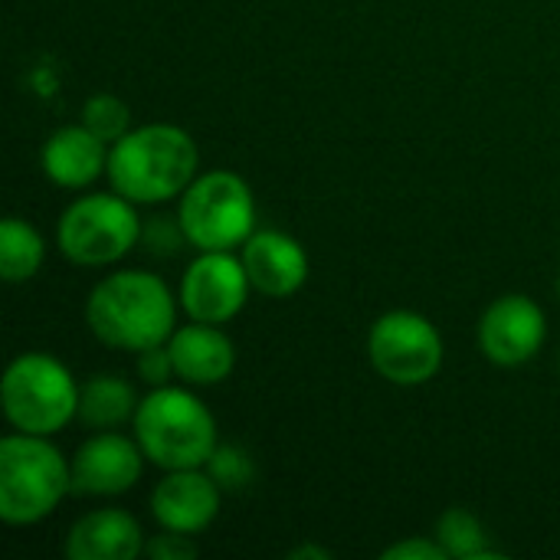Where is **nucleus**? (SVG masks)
Returning <instances> with one entry per match:
<instances>
[{
	"mask_svg": "<svg viewBox=\"0 0 560 560\" xmlns=\"http://www.w3.org/2000/svg\"><path fill=\"white\" fill-rule=\"evenodd\" d=\"M85 322L102 345L138 354L151 345H164L174 335L177 302L154 272L121 269L92 289L85 302Z\"/></svg>",
	"mask_w": 560,
	"mask_h": 560,
	"instance_id": "nucleus-1",
	"label": "nucleus"
},
{
	"mask_svg": "<svg viewBox=\"0 0 560 560\" xmlns=\"http://www.w3.org/2000/svg\"><path fill=\"white\" fill-rule=\"evenodd\" d=\"M108 184L131 203H164L197 174V144L177 125H144L108 151Z\"/></svg>",
	"mask_w": 560,
	"mask_h": 560,
	"instance_id": "nucleus-2",
	"label": "nucleus"
},
{
	"mask_svg": "<svg viewBox=\"0 0 560 560\" xmlns=\"http://www.w3.org/2000/svg\"><path fill=\"white\" fill-rule=\"evenodd\" d=\"M131 427L144 459L164 472L203 469L213 450L220 446L210 407L197 394L171 384L154 387L138 404Z\"/></svg>",
	"mask_w": 560,
	"mask_h": 560,
	"instance_id": "nucleus-3",
	"label": "nucleus"
},
{
	"mask_svg": "<svg viewBox=\"0 0 560 560\" xmlns=\"http://www.w3.org/2000/svg\"><path fill=\"white\" fill-rule=\"evenodd\" d=\"M72 495V472L49 436L13 433L0 443V518L36 525Z\"/></svg>",
	"mask_w": 560,
	"mask_h": 560,
	"instance_id": "nucleus-4",
	"label": "nucleus"
},
{
	"mask_svg": "<svg viewBox=\"0 0 560 560\" xmlns=\"http://www.w3.org/2000/svg\"><path fill=\"white\" fill-rule=\"evenodd\" d=\"M3 413L20 433L52 436L79 417V384L56 358L20 354L3 374Z\"/></svg>",
	"mask_w": 560,
	"mask_h": 560,
	"instance_id": "nucleus-5",
	"label": "nucleus"
},
{
	"mask_svg": "<svg viewBox=\"0 0 560 560\" xmlns=\"http://www.w3.org/2000/svg\"><path fill=\"white\" fill-rule=\"evenodd\" d=\"M177 220L194 249H236L256 233V200L233 171H210L180 194Z\"/></svg>",
	"mask_w": 560,
	"mask_h": 560,
	"instance_id": "nucleus-6",
	"label": "nucleus"
},
{
	"mask_svg": "<svg viewBox=\"0 0 560 560\" xmlns=\"http://www.w3.org/2000/svg\"><path fill=\"white\" fill-rule=\"evenodd\" d=\"M59 249L75 266H108L141 243V217L135 203L112 194H89L66 207L56 230Z\"/></svg>",
	"mask_w": 560,
	"mask_h": 560,
	"instance_id": "nucleus-7",
	"label": "nucleus"
},
{
	"mask_svg": "<svg viewBox=\"0 0 560 560\" xmlns=\"http://www.w3.org/2000/svg\"><path fill=\"white\" fill-rule=\"evenodd\" d=\"M368 358L374 371L397 387H420L443 368V338L417 312H387L371 325Z\"/></svg>",
	"mask_w": 560,
	"mask_h": 560,
	"instance_id": "nucleus-8",
	"label": "nucleus"
},
{
	"mask_svg": "<svg viewBox=\"0 0 560 560\" xmlns=\"http://www.w3.org/2000/svg\"><path fill=\"white\" fill-rule=\"evenodd\" d=\"M249 289L253 282L243 266V256L236 259L233 249H213V253H200L187 266L177 302L190 322L226 325L243 312Z\"/></svg>",
	"mask_w": 560,
	"mask_h": 560,
	"instance_id": "nucleus-9",
	"label": "nucleus"
},
{
	"mask_svg": "<svg viewBox=\"0 0 560 560\" xmlns=\"http://www.w3.org/2000/svg\"><path fill=\"white\" fill-rule=\"evenodd\" d=\"M548 338L545 312L528 295H502L479 322L482 354L499 368H518L532 361Z\"/></svg>",
	"mask_w": 560,
	"mask_h": 560,
	"instance_id": "nucleus-10",
	"label": "nucleus"
},
{
	"mask_svg": "<svg viewBox=\"0 0 560 560\" xmlns=\"http://www.w3.org/2000/svg\"><path fill=\"white\" fill-rule=\"evenodd\" d=\"M141 469L144 453L138 440L115 430H98L69 459L72 495H121L141 479Z\"/></svg>",
	"mask_w": 560,
	"mask_h": 560,
	"instance_id": "nucleus-11",
	"label": "nucleus"
},
{
	"mask_svg": "<svg viewBox=\"0 0 560 560\" xmlns=\"http://www.w3.org/2000/svg\"><path fill=\"white\" fill-rule=\"evenodd\" d=\"M223 489L207 469H174L151 492V515L161 528L200 535L220 515Z\"/></svg>",
	"mask_w": 560,
	"mask_h": 560,
	"instance_id": "nucleus-12",
	"label": "nucleus"
},
{
	"mask_svg": "<svg viewBox=\"0 0 560 560\" xmlns=\"http://www.w3.org/2000/svg\"><path fill=\"white\" fill-rule=\"evenodd\" d=\"M243 266L253 289L269 299L295 295L308 279V253L299 240L279 230H259L243 243Z\"/></svg>",
	"mask_w": 560,
	"mask_h": 560,
	"instance_id": "nucleus-13",
	"label": "nucleus"
},
{
	"mask_svg": "<svg viewBox=\"0 0 560 560\" xmlns=\"http://www.w3.org/2000/svg\"><path fill=\"white\" fill-rule=\"evenodd\" d=\"M167 348L174 358L177 381L190 387L223 384L236 368V348L217 325L194 322V325L174 328V335L167 338Z\"/></svg>",
	"mask_w": 560,
	"mask_h": 560,
	"instance_id": "nucleus-14",
	"label": "nucleus"
},
{
	"mask_svg": "<svg viewBox=\"0 0 560 560\" xmlns=\"http://www.w3.org/2000/svg\"><path fill=\"white\" fill-rule=\"evenodd\" d=\"M144 532L138 518L121 509H98L82 515L66 535L69 560H135L144 555Z\"/></svg>",
	"mask_w": 560,
	"mask_h": 560,
	"instance_id": "nucleus-15",
	"label": "nucleus"
},
{
	"mask_svg": "<svg viewBox=\"0 0 560 560\" xmlns=\"http://www.w3.org/2000/svg\"><path fill=\"white\" fill-rule=\"evenodd\" d=\"M108 171L105 141L95 138L82 121L52 131L43 144V174L69 190L89 187Z\"/></svg>",
	"mask_w": 560,
	"mask_h": 560,
	"instance_id": "nucleus-16",
	"label": "nucleus"
},
{
	"mask_svg": "<svg viewBox=\"0 0 560 560\" xmlns=\"http://www.w3.org/2000/svg\"><path fill=\"white\" fill-rule=\"evenodd\" d=\"M135 387L118 374H92L79 387V420L92 430H115L138 413Z\"/></svg>",
	"mask_w": 560,
	"mask_h": 560,
	"instance_id": "nucleus-17",
	"label": "nucleus"
},
{
	"mask_svg": "<svg viewBox=\"0 0 560 560\" xmlns=\"http://www.w3.org/2000/svg\"><path fill=\"white\" fill-rule=\"evenodd\" d=\"M46 259L43 236L20 217H7L0 223V276L7 282H26L39 272Z\"/></svg>",
	"mask_w": 560,
	"mask_h": 560,
	"instance_id": "nucleus-18",
	"label": "nucleus"
},
{
	"mask_svg": "<svg viewBox=\"0 0 560 560\" xmlns=\"http://www.w3.org/2000/svg\"><path fill=\"white\" fill-rule=\"evenodd\" d=\"M436 541L443 545V551L456 560H482V558H502L499 551L489 548V535L482 528V522L466 512V509H450L446 515H440L436 522Z\"/></svg>",
	"mask_w": 560,
	"mask_h": 560,
	"instance_id": "nucleus-19",
	"label": "nucleus"
},
{
	"mask_svg": "<svg viewBox=\"0 0 560 560\" xmlns=\"http://www.w3.org/2000/svg\"><path fill=\"white\" fill-rule=\"evenodd\" d=\"M82 125L95 138H102L105 144H115V141H121L131 131V112H128V105L118 95L102 92V95H92L82 105Z\"/></svg>",
	"mask_w": 560,
	"mask_h": 560,
	"instance_id": "nucleus-20",
	"label": "nucleus"
},
{
	"mask_svg": "<svg viewBox=\"0 0 560 560\" xmlns=\"http://www.w3.org/2000/svg\"><path fill=\"white\" fill-rule=\"evenodd\" d=\"M203 469L223 492H243L256 479V463L240 446H217Z\"/></svg>",
	"mask_w": 560,
	"mask_h": 560,
	"instance_id": "nucleus-21",
	"label": "nucleus"
},
{
	"mask_svg": "<svg viewBox=\"0 0 560 560\" xmlns=\"http://www.w3.org/2000/svg\"><path fill=\"white\" fill-rule=\"evenodd\" d=\"M187 240L180 220H171V217H154L148 223H141V246L151 253V256H171L177 253V246Z\"/></svg>",
	"mask_w": 560,
	"mask_h": 560,
	"instance_id": "nucleus-22",
	"label": "nucleus"
},
{
	"mask_svg": "<svg viewBox=\"0 0 560 560\" xmlns=\"http://www.w3.org/2000/svg\"><path fill=\"white\" fill-rule=\"evenodd\" d=\"M138 377H141L144 384H151V387H164V384H171V381L177 377L167 341L138 351Z\"/></svg>",
	"mask_w": 560,
	"mask_h": 560,
	"instance_id": "nucleus-23",
	"label": "nucleus"
},
{
	"mask_svg": "<svg viewBox=\"0 0 560 560\" xmlns=\"http://www.w3.org/2000/svg\"><path fill=\"white\" fill-rule=\"evenodd\" d=\"M144 558L151 560H194L197 558V545L190 541V535L171 532L164 528L161 535L144 541Z\"/></svg>",
	"mask_w": 560,
	"mask_h": 560,
	"instance_id": "nucleus-24",
	"label": "nucleus"
},
{
	"mask_svg": "<svg viewBox=\"0 0 560 560\" xmlns=\"http://www.w3.org/2000/svg\"><path fill=\"white\" fill-rule=\"evenodd\" d=\"M384 560H446L450 555L443 551L440 541H430V538H407L400 545H390L384 555Z\"/></svg>",
	"mask_w": 560,
	"mask_h": 560,
	"instance_id": "nucleus-25",
	"label": "nucleus"
},
{
	"mask_svg": "<svg viewBox=\"0 0 560 560\" xmlns=\"http://www.w3.org/2000/svg\"><path fill=\"white\" fill-rule=\"evenodd\" d=\"M289 558H292V560H302V558L328 560V558H331V551H325V548H318V545H302V548L289 551Z\"/></svg>",
	"mask_w": 560,
	"mask_h": 560,
	"instance_id": "nucleus-26",
	"label": "nucleus"
},
{
	"mask_svg": "<svg viewBox=\"0 0 560 560\" xmlns=\"http://www.w3.org/2000/svg\"><path fill=\"white\" fill-rule=\"evenodd\" d=\"M558 368H560V358H558Z\"/></svg>",
	"mask_w": 560,
	"mask_h": 560,
	"instance_id": "nucleus-27",
	"label": "nucleus"
}]
</instances>
